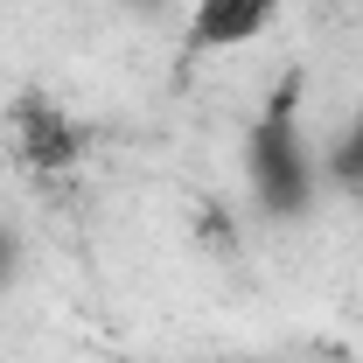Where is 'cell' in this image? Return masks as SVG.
<instances>
[{
	"instance_id": "6da1fadb",
	"label": "cell",
	"mask_w": 363,
	"mask_h": 363,
	"mask_svg": "<svg viewBox=\"0 0 363 363\" xmlns=\"http://www.w3.org/2000/svg\"><path fill=\"white\" fill-rule=\"evenodd\" d=\"M245 182H252V203L266 210L272 224H308L321 203V154L315 140L301 133V77L266 98V112L245 126Z\"/></svg>"
},
{
	"instance_id": "277c9868",
	"label": "cell",
	"mask_w": 363,
	"mask_h": 363,
	"mask_svg": "<svg viewBox=\"0 0 363 363\" xmlns=\"http://www.w3.org/2000/svg\"><path fill=\"white\" fill-rule=\"evenodd\" d=\"M321 182H342V189H363V126H350V140L321 161Z\"/></svg>"
},
{
	"instance_id": "8992f818",
	"label": "cell",
	"mask_w": 363,
	"mask_h": 363,
	"mask_svg": "<svg viewBox=\"0 0 363 363\" xmlns=\"http://www.w3.org/2000/svg\"><path fill=\"white\" fill-rule=\"evenodd\" d=\"M133 7H154V0H133Z\"/></svg>"
},
{
	"instance_id": "5b68a950",
	"label": "cell",
	"mask_w": 363,
	"mask_h": 363,
	"mask_svg": "<svg viewBox=\"0 0 363 363\" xmlns=\"http://www.w3.org/2000/svg\"><path fill=\"white\" fill-rule=\"evenodd\" d=\"M14 279H21V238H14V230L0 224V294H7Z\"/></svg>"
},
{
	"instance_id": "3957f363",
	"label": "cell",
	"mask_w": 363,
	"mask_h": 363,
	"mask_svg": "<svg viewBox=\"0 0 363 363\" xmlns=\"http://www.w3.org/2000/svg\"><path fill=\"white\" fill-rule=\"evenodd\" d=\"M286 14V0H189V28H182V56H238L266 35L272 21Z\"/></svg>"
},
{
	"instance_id": "7a4b0ae2",
	"label": "cell",
	"mask_w": 363,
	"mask_h": 363,
	"mask_svg": "<svg viewBox=\"0 0 363 363\" xmlns=\"http://www.w3.org/2000/svg\"><path fill=\"white\" fill-rule=\"evenodd\" d=\"M7 147H14V161H21L28 175H63V168H77V154H84V126H77V112H70L63 98L21 91V98L7 105Z\"/></svg>"
}]
</instances>
